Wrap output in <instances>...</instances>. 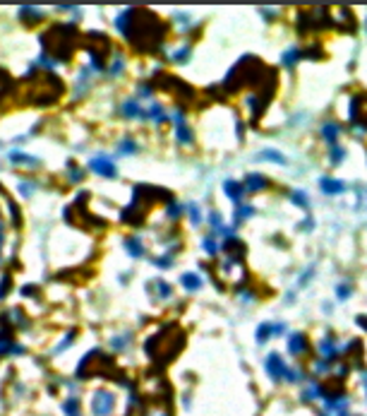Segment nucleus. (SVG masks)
Segmentation results:
<instances>
[{"label":"nucleus","mask_w":367,"mask_h":416,"mask_svg":"<svg viewBox=\"0 0 367 416\" xmlns=\"http://www.w3.org/2000/svg\"><path fill=\"white\" fill-rule=\"evenodd\" d=\"M350 120H355V123L365 120L367 123V94H360V96L353 99V103H350Z\"/></svg>","instance_id":"nucleus-3"},{"label":"nucleus","mask_w":367,"mask_h":416,"mask_svg":"<svg viewBox=\"0 0 367 416\" xmlns=\"http://www.w3.org/2000/svg\"><path fill=\"white\" fill-rule=\"evenodd\" d=\"M123 113H125V116H142L137 101H128L125 106H123Z\"/></svg>","instance_id":"nucleus-14"},{"label":"nucleus","mask_w":367,"mask_h":416,"mask_svg":"<svg viewBox=\"0 0 367 416\" xmlns=\"http://www.w3.org/2000/svg\"><path fill=\"white\" fill-rule=\"evenodd\" d=\"M269 334H271V325H262L257 337H259V339H264V337H269Z\"/></svg>","instance_id":"nucleus-18"},{"label":"nucleus","mask_w":367,"mask_h":416,"mask_svg":"<svg viewBox=\"0 0 367 416\" xmlns=\"http://www.w3.org/2000/svg\"><path fill=\"white\" fill-rule=\"evenodd\" d=\"M226 193L230 195V200H233V202H240V197H242V188H240L238 183L228 181V183H226Z\"/></svg>","instance_id":"nucleus-10"},{"label":"nucleus","mask_w":367,"mask_h":416,"mask_svg":"<svg viewBox=\"0 0 367 416\" xmlns=\"http://www.w3.org/2000/svg\"><path fill=\"white\" fill-rule=\"evenodd\" d=\"M321 132H324V137L329 140V142H334V140H336V132H339V128H336V125H324V130H321Z\"/></svg>","instance_id":"nucleus-15"},{"label":"nucleus","mask_w":367,"mask_h":416,"mask_svg":"<svg viewBox=\"0 0 367 416\" xmlns=\"http://www.w3.org/2000/svg\"><path fill=\"white\" fill-rule=\"evenodd\" d=\"M266 181L262 176H257V174H252V176H248V181H245V188L248 190H259V188H264Z\"/></svg>","instance_id":"nucleus-9"},{"label":"nucleus","mask_w":367,"mask_h":416,"mask_svg":"<svg viewBox=\"0 0 367 416\" xmlns=\"http://www.w3.org/2000/svg\"><path fill=\"white\" fill-rule=\"evenodd\" d=\"M10 159H12L15 164H34V161H31V157H27V154H19V152L10 154Z\"/></svg>","instance_id":"nucleus-16"},{"label":"nucleus","mask_w":367,"mask_h":416,"mask_svg":"<svg viewBox=\"0 0 367 416\" xmlns=\"http://www.w3.org/2000/svg\"><path fill=\"white\" fill-rule=\"evenodd\" d=\"M321 356H334L336 354V349H334V344H331V339H327V342H321Z\"/></svg>","instance_id":"nucleus-17"},{"label":"nucleus","mask_w":367,"mask_h":416,"mask_svg":"<svg viewBox=\"0 0 367 416\" xmlns=\"http://www.w3.org/2000/svg\"><path fill=\"white\" fill-rule=\"evenodd\" d=\"M0 246H3V226H0Z\"/></svg>","instance_id":"nucleus-20"},{"label":"nucleus","mask_w":367,"mask_h":416,"mask_svg":"<svg viewBox=\"0 0 367 416\" xmlns=\"http://www.w3.org/2000/svg\"><path fill=\"white\" fill-rule=\"evenodd\" d=\"M343 154H346V152H343V149H334V161H336V164H339V161H341V157H343Z\"/></svg>","instance_id":"nucleus-19"},{"label":"nucleus","mask_w":367,"mask_h":416,"mask_svg":"<svg viewBox=\"0 0 367 416\" xmlns=\"http://www.w3.org/2000/svg\"><path fill=\"white\" fill-rule=\"evenodd\" d=\"M175 125H178V140L187 145V142L192 140V132H190V130H187V128H185V120H183V116H178V118H175Z\"/></svg>","instance_id":"nucleus-8"},{"label":"nucleus","mask_w":367,"mask_h":416,"mask_svg":"<svg viewBox=\"0 0 367 416\" xmlns=\"http://www.w3.org/2000/svg\"><path fill=\"white\" fill-rule=\"evenodd\" d=\"M113 404H115V397L110 395L108 390H99V392L94 395V399H92V409H94V414L96 416H108L110 409H113Z\"/></svg>","instance_id":"nucleus-2"},{"label":"nucleus","mask_w":367,"mask_h":416,"mask_svg":"<svg viewBox=\"0 0 367 416\" xmlns=\"http://www.w3.org/2000/svg\"><path fill=\"white\" fill-rule=\"evenodd\" d=\"M183 284L187 289H199V284H202V282H199V277H197V274H183Z\"/></svg>","instance_id":"nucleus-13"},{"label":"nucleus","mask_w":367,"mask_h":416,"mask_svg":"<svg viewBox=\"0 0 367 416\" xmlns=\"http://www.w3.org/2000/svg\"><path fill=\"white\" fill-rule=\"evenodd\" d=\"M92 171H96V174H101V176H106V178H115V166H113V161H108V159H103V157H96V159H92Z\"/></svg>","instance_id":"nucleus-4"},{"label":"nucleus","mask_w":367,"mask_h":416,"mask_svg":"<svg viewBox=\"0 0 367 416\" xmlns=\"http://www.w3.org/2000/svg\"><path fill=\"white\" fill-rule=\"evenodd\" d=\"M288 349H291V354H303L305 349H307V342H305V337L303 334H293L291 339H288Z\"/></svg>","instance_id":"nucleus-6"},{"label":"nucleus","mask_w":367,"mask_h":416,"mask_svg":"<svg viewBox=\"0 0 367 416\" xmlns=\"http://www.w3.org/2000/svg\"><path fill=\"white\" fill-rule=\"evenodd\" d=\"M266 370L271 373V378H278V375H286V370H288V368L281 363V359H278L276 354H271V356H269V361H266Z\"/></svg>","instance_id":"nucleus-5"},{"label":"nucleus","mask_w":367,"mask_h":416,"mask_svg":"<svg viewBox=\"0 0 367 416\" xmlns=\"http://www.w3.org/2000/svg\"><path fill=\"white\" fill-rule=\"evenodd\" d=\"M183 342H185L183 332L175 325H168V327H164L161 332H156L147 342V354L154 361H158V363H166V361H171L175 354L180 352Z\"/></svg>","instance_id":"nucleus-1"},{"label":"nucleus","mask_w":367,"mask_h":416,"mask_svg":"<svg viewBox=\"0 0 367 416\" xmlns=\"http://www.w3.org/2000/svg\"><path fill=\"white\" fill-rule=\"evenodd\" d=\"M63 409L67 416H79V404H77V399H67Z\"/></svg>","instance_id":"nucleus-11"},{"label":"nucleus","mask_w":367,"mask_h":416,"mask_svg":"<svg viewBox=\"0 0 367 416\" xmlns=\"http://www.w3.org/2000/svg\"><path fill=\"white\" fill-rule=\"evenodd\" d=\"M125 246H128V250L135 255V258H139L144 250H142V246H139V240L137 238H130V240H125Z\"/></svg>","instance_id":"nucleus-12"},{"label":"nucleus","mask_w":367,"mask_h":416,"mask_svg":"<svg viewBox=\"0 0 367 416\" xmlns=\"http://www.w3.org/2000/svg\"><path fill=\"white\" fill-rule=\"evenodd\" d=\"M343 188H346V185L341 183V181H334V178H321V190H324V193H331V195H334V193H343Z\"/></svg>","instance_id":"nucleus-7"}]
</instances>
